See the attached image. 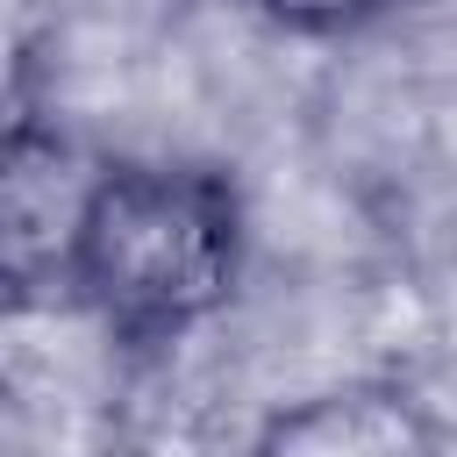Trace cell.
Segmentation results:
<instances>
[{
    "label": "cell",
    "mask_w": 457,
    "mask_h": 457,
    "mask_svg": "<svg viewBox=\"0 0 457 457\" xmlns=\"http://www.w3.org/2000/svg\"><path fill=\"white\" fill-rule=\"evenodd\" d=\"M278 21H293V29H343V21H357L371 0H264Z\"/></svg>",
    "instance_id": "obj_3"
},
{
    "label": "cell",
    "mask_w": 457,
    "mask_h": 457,
    "mask_svg": "<svg viewBox=\"0 0 457 457\" xmlns=\"http://www.w3.org/2000/svg\"><path fill=\"white\" fill-rule=\"evenodd\" d=\"M271 457H414V421H407V407H393L378 393H350V400H321V407L293 414L278 428Z\"/></svg>",
    "instance_id": "obj_2"
},
{
    "label": "cell",
    "mask_w": 457,
    "mask_h": 457,
    "mask_svg": "<svg viewBox=\"0 0 457 457\" xmlns=\"http://www.w3.org/2000/svg\"><path fill=\"white\" fill-rule=\"evenodd\" d=\"M71 271L107 321L136 336L186 328L228 293L236 200L207 171H114L79 207Z\"/></svg>",
    "instance_id": "obj_1"
}]
</instances>
